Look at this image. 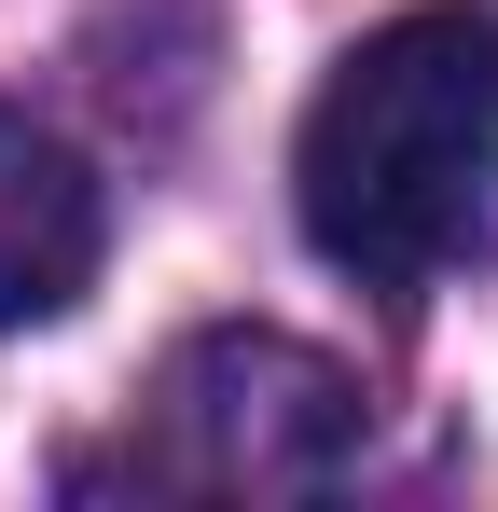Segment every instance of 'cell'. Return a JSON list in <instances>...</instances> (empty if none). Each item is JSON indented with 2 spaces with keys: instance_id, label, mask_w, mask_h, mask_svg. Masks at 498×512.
<instances>
[{
  "instance_id": "obj_3",
  "label": "cell",
  "mask_w": 498,
  "mask_h": 512,
  "mask_svg": "<svg viewBox=\"0 0 498 512\" xmlns=\"http://www.w3.org/2000/svg\"><path fill=\"white\" fill-rule=\"evenodd\" d=\"M111 250V208H97V167H83L56 125H28L0 97V333L56 319Z\"/></svg>"
},
{
  "instance_id": "obj_1",
  "label": "cell",
  "mask_w": 498,
  "mask_h": 512,
  "mask_svg": "<svg viewBox=\"0 0 498 512\" xmlns=\"http://www.w3.org/2000/svg\"><path fill=\"white\" fill-rule=\"evenodd\" d=\"M485 194H498V14L415 0L360 28L291 139V208L319 263H346L360 291H415L485 236Z\"/></svg>"
},
{
  "instance_id": "obj_2",
  "label": "cell",
  "mask_w": 498,
  "mask_h": 512,
  "mask_svg": "<svg viewBox=\"0 0 498 512\" xmlns=\"http://www.w3.org/2000/svg\"><path fill=\"white\" fill-rule=\"evenodd\" d=\"M360 457V388L346 360L291 333H194L153 374V402L125 429V485H180V499H305Z\"/></svg>"
}]
</instances>
